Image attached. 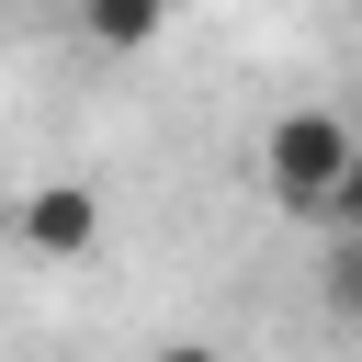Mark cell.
Instances as JSON below:
<instances>
[{
  "mask_svg": "<svg viewBox=\"0 0 362 362\" xmlns=\"http://www.w3.org/2000/svg\"><path fill=\"white\" fill-rule=\"evenodd\" d=\"M351 158H362V136L328 113V102H294V113H272L260 124V192H272V215H328V192L351 181Z\"/></svg>",
  "mask_w": 362,
  "mask_h": 362,
  "instance_id": "6da1fadb",
  "label": "cell"
},
{
  "mask_svg": "<svg viewBox=\"0 0 362 362\" xmlns=\"http://www.w3.org/2000/svg\"><path fill=\"white\" fill-rule=\"evenodd\" d=\"M11 238H23L34 260H90V249H102V192H90V181H34V192L11 204Z\"/></svg>",
  "mask_w": 362,
  "mask_h": 362,
  "instance_id": "7a4b0ae2",
  "label": "cell"
},
{
  "mask_svg": "<svg viewBox=\"0 0 362 362\" xmlns=\"http://www.w3.org/2000/svg\"><path fill=\"white\" fill-rule=\"evenodd\" d=\"M170 23H181V0H79V34H90L102 57H147Z\"/></svg>",
  "mask_w": 362,
  "mask_h": 362,
  "instance_id": "3957f363",
  "label": "cell"
},
{
  "mask_svg": "<svg viewBox=\"0 0 362 362\" xmlns=\"http://www.w3.org/2000/svg\"><path fill=\"white\" fill-rule=\"evenodd\" d=\"M317 305H328L339 328H362V238H328V260H317Z\"/></svg>",
  "mask_w": 362,
  "mask_h": 362,
  "instance_id": "277c9868",
  "label": "cell"
},
{
  "mask_svg": "<svg viewBox=\"0 0 362 362\" xmlns=\"http://www.w3.org/2000/svg\"><path fill=\"white\" fill-rule=\"evenodd\" d=\"M317 226H328V238H362V158H351V181L328 192V215H317Z\"/></svg>",
  "mask_w": 362,
  "mask_h": 362,
  "instance_id": "5b68a950",
  "label": "cell"
},
{
  "mask_svg": "<svg viewBox=\"0 0 362 362\" xmlns=\"http://www.w3.org/2000/svg\"><path fill=\"white\" fill-rule=\"evenodd\" d=\"M147 362H226V351H204V339H170V351H147Z\"/></svg>",
  "mask_w": 362,
  "mask_h": 362,
  "instance_id": "8992f818",
  "label": "cell"
}]
</instances>
